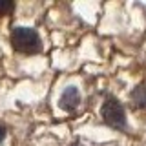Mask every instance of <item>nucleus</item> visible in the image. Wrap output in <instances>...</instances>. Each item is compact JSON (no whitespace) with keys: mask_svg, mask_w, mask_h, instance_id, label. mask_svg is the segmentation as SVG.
Masks as SVG:
<instances>
[{"mask_svg":"<svg viewBox=\"0 0 146 146\" xmlns=\"http://www.w3.org/2000/svg\"><path fill=\"white\" fill-rule=\"evenodd\" d=\"M11 46L18 53H36L40 49V36L31 27H15L11 31Z\"/></svg>","mask_w":146,"mask_h":146,"instance_id":"1","label":"nucleus"},{"mask_svg":"<svg viewBox=\"0 0 146 146\" xmlns=\"http://www.w3.org/2000/svg\"><path fill=\"white\" fill-rule=\"evenodd\" d=\"M100 115H102L104 122L110 124L111 128H124L126 126V115L124 108L121 106V102L115 99H106L100 108Z\"/></svg>","mask_w":146,"mask_h":146,"instance_id":"2","label":"nucleus"},{"mask_svg":"<svg viewBox=\"0 0 146 146\" xmlns=\"http://www.w3.org/2000/svg\"><path fill=\"white\" fill-rule=\"evenodd\" d=\"M79 102H80V93L75 86H70V88L64 90L60 95V100H58V104H60V108L64 111H73L79 106Z\"/></svg>","mask_w":146,"mask_h":146,"instance_id":"3","label":"nucleus"},{"mask_svg":"<svg viewBox=\"0 0 146 146\" xmlns=\"http://www.w3.org/2000/svg\"><path fill=\"white\" fill-rule=\"evenodd\" d=\"M131 102H133L135 108L146 110V86H137L131 91Z\"/></svg>","mask_w":146,"mask_h":146,"instance_id":"4","label":"nucleus"},{"mask_svg":"<svg viewBox=\"0 0 146 146\" xmlns=\"http://www.w3.org/2000/svg\"><path fill=\"white\" fill-rule=\"evenodd\" d=\"M15 9V4L11 0H0V15H7Z\"/></svg>","mask_w":146,"mask_h":146,"instance_id":"5","label":"nucleus"},{"mask_svg":"<svg viewBox=\"0 0 146 146\" xmlns=\"http://www.w3.org/2000/svg\"><path fill=\"white\" fill-rule=\"evenodd\" d=\"M4 137H6V130H4V126H0V143L4 141Z\"/></svg>","mask_w":146,"mask_h":146,"instance_id":"6","label":"nucleus"},{"mask_svg":"<svg viewBox=\"0 0 146 146\" xmlns=\"http://www.w3.org/2000/svg\"><path fill=\"white\" fill-rule=\"evenodd\" d=\"M71 146H80V144H79V143H75V144H71Z\"/></svg>","mask_w":146,"mask_h":146,"instance_id":"7","label":"nucleus"}]
</instances>
